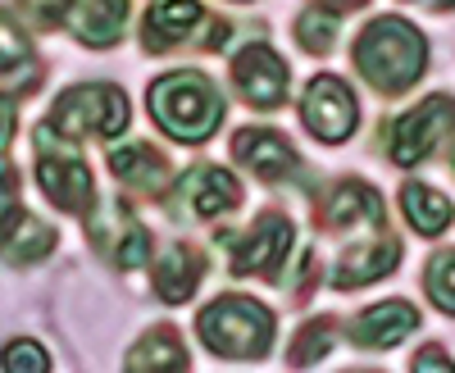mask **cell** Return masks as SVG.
Returning <instances> with one entry per match:
<instances>
[{
  "instance_id": "obj_2",
  "label": "cell",
  "mask_w": 455,
  "mask_h": 373,
  "mask_svg": "<svg viewBox=\"0 0 455 373\" xmlns=\"http://www.w3.org/2000/svg\"><path fill=\"white\" fill-rule=\"evenodd\" d=\"M150 115L178 141H205L223 119V100L201 73H169L150 83Z\"/></svg>"
},
{
  "instance_id": "obj_12",
  "label": "cell",
  "mask_w": 455,
  "mask_h": 373,
  "mask_svg": "<svg viewBox=\"0 0 455 373\" xmlns=\"http://www.w3.org/2000/svg\"><path fill=\"white\" fill-rule=\"evenodd\" d=\"M233 155L255 169L264 182H278L287 173H296V151H291V141L278 137V132H264V128H246L233 137Z\"/></svg>"
},
{
  "instance_id": "obj_11",
  "label": "cell",
  "mask_w": 455,
  "mask_h": 373,
  "mask_svg": "<svg viewBox=\"0 0 455 373\" xmlns=\"http://www.w3.org/2000/svg\"><path fill=\"white\" fill-rule=\"evenodd\" d=\"M233 83L237 91L259 105V109H274L283 96H287V64L269 51V46H246L237 60H233Z\"/></svg>"
},
{
  "instance_id": "obj_4",
  "label": "cell",
  "mask_w": 455,
  "mask_h": 373,
  "mask_svg": "<svg viewBox=\"0 0 455 373\" xmlns=\"http://www.w3.org/2000/svg\"><path fill=\"white\" fill-rule=\"evenodd\" d=\"M46 128L55 137H114L128 128V100L119 87H105V83L73 87L55 100Z\"/></svg>"
},
{
  "instance_id": "obj_18",
  "label": "cell",
  "mask_w": 455,
  "mask_h": 373,
  "mask_svg": "<svg viewBox=\"0 0 455 373\" xmlns=\"http://www.w3.org/2000/svg\"><path fill=\"white\" fill-rule=\"evenodd\" d=\"M201 19L205 14L196 0H164V5H156L146 14V51H169L173 42L192 36Z\"/></svg>"
},
{
  "instance_id": "obj_7",
  "label": "cell",
  "mask_w": 455,
  "mask_h": 373,
  "mask_svg": "<svg viewBox=\"0 0 455 373\" xmlns=\"http://www.w3.org/2000/svg\"><path fill=\"white\" fill-rule=\"evenodd\" d=\"M233 255V274H278L291 250V223L283 214H259L246 237H223Z\"/></svg>"
},
{
  "instance_id": "obj_17",
  "label": "cell",
  "mask_w": 455,
  "mask_h": 373,
  "mask_svg": "<svg viewBox=\"0 0 455 373\" xmlns=\"http://www.w3.org/2000/svg\"><path fill=\"white\" fill-rule=\"evenodd\" d=\"M201 274H205L201 250H192L187 242H178V246H169V250H164V259L156 265V291L164 296L169 306H178V301H187V296L196 291Z\"/></svg>"
},
{
  "instance_id": "obj_14",
  "label": "cell",
  "mask_w": 455,
  "mask_h": 373,
  "mask_svg": "<svg viewBox=\"0 0 455 373\" xmlns=\"http://www.w3.org/2000/svg\"><path fill=\"white\" fill-rule=\"evenodd\" d=\"M182 196H187V205H192L201 218H214V214L233 210L242 201V186H237V178L228 169L201 164V169H192L182 178Z\"/></svg>"
},
{
  "instance_id": "obj_20",
  "label": "cell",
  "mask_w": 455,
  "mask_h": 373,
  "mask_svg": "<svg viewBox=\"0 0 455 373\" xmlns=\"http://www.w3.org/2000/svg\"><path fill=\"white\" fill-rule=\"evenodd\" d=\"M401 210H405V218H410L424 237L442 233L446 223H451V201L437 196L433 186H424V182H405V186H401Z\"/></svg>"
},
{
  "instance_id": "obj_31",
  "label": "cell",
  "mask_w": 455,
  "mask_h": 373,
  "mask_svg": "<svg viewBox=\"0 0 455 373\" xmlns=\"http://www.w3.org/2000/svg\"><path fill=\"white\" fill-rule=\"evenodd\" d=\"M332 10H360V5H369V0H328Z\"/></svg>"
},
{
  "instance_id": "obj_24",
  "label": "cell",
  "mask_w": 455,
  "mask_h": 373,
  "mask_svg": "<svg viewBox=\"0 0 455 373\" xmlns=\"http://www.w3.org/2000/svg\"><path fill=\"white\" fill-rule=\"evenodd\" d=\"M296 42L306 46V51H315V55H323V51L337 42V14H328V10L300 14V19H296Z\"/></svg>"
},
{
  "instance_id": "obj_21",
  "label": "cell",
  "mask_w": 455,
  "mask_h": 373,
  "mask_svg": "<svg viewBox=\"0 0 455 373\" xmlns=\"http://www.w3.org/2000/svg\"><path fill=\"white\" fill-rule=\"evenodd\" d=\"M124 19H128V0H87L78 14V36L87 46H109L119 42Z\"/></svg>"
},
{
  "instance_id": "obj_9",
  "label": "cell",
  "mask_w": 455,
  "mask_h": 373,
  "mask_svg": "<svg viewBox=\"0 0 455 373\" xmlns=\"http://www.w3.org/2000/svg\"><path fill=\"white\" fill-rule=\"evenodd\" d=\"M87 233H92L96 250L109 255L119 269H137V265H146V255H150V237H146V228H141V223H137L119 201L105 205V210H96L92 223H87Z\"/></svg>"
},
{
  "instance_id": "obj_30",
  "label": "cell",
  "mask_w": 455,
  "mask_h": 373,
  "mask_svg": "<svg viewBox=\"0 0 455 373\" xmlns=\"http://www.w3.org/2000/svg\"><path fill=\"white\" fill-rule=\"evenodd\" d=\"M10 137H14V105L0 96V151L10 146Z\"/></svg>"
},
{
  "instance_id": "obj_26",
  "label": "cell",
  "mask_w": 455,
  "mask_h": 373,
  "mask_svg": "<svg viewBox=\"0 0 455 373\" xmlns=\"http://www.w3.org/2000/svg\"><path fill=\"white\" fill-rule=\"evenodd\" d=\"M428 296L446 314H455V250L437 255L433 265H428Z\"/></svg>"
},
{
  "instance_id": "obj_5",
  "label": "cell",
  "mask_w": 455,
  "mask_h": 373,
  "mask_svg": "<svg viewBox=\"0 0 455 373\" xmlns=\"http://www.w3.org/2000/svg\"><path fill=\"white\" fill-rule=\"evenodd\" d=\"M55 246V233L19 205V173L0 164V255L14 265H32Z\"/></svg>"
},
{
  "instance_id": "obj_6",
  "label": "cell",
  "mask_w": 455,
  "mask_h": 373,
  "mask_svg": "<svg viewBox=\"0 0 455 373\" xmlns=\"http://www.w3.org/2000/svg\"><path fill=\"white\" fill-rule=\"evenodd\" d=\"M455 128V100L451 96H428L396 119L392 128V160L396 164H419L433 146Z\"/></svg>"
},
{
  "instance_id": "obj_3",
  "label": "cell",
  "mask_w": 455,
  "mask_h": 373,
  "mask_svg": "<svg viewBox=\"0 0 455 373\" xmlns=\"http://www.w3.org/2000/svg\"><path fill=\"white\" fill-rule=\"evenodd\" d=\"M201 337L214 355L228 360H255L274 342V314L251 296H219L201 314Z\"/></svg>"
},
{
  "instance_id": "obj_23",
  "label": "cell",
  "mask_w": 455,
  "mask_h": 373,
  "mask_svg": "<svg viewBox=\"0 0 455 373\" xmlns=\"http://www.w3.org/2000/svg\"><path fill=\"white\" fill-rule=\"evenodd\" d=\"M0 73H5V78L23 73V83H28V87H32V78H36V68H32V51H28L23 32L10 23V14H5V10H0Z\"/></svg>"
},
{
  "instance_id": "obj_27",
  "label": "cell",
  "mask_w": 455,
  "mask_h": 373,
  "mask_svg": "<svg viewBox=\"0 0 455 373\" xmlns=\"http://www.w3.org/2000/svg\"><path fill=\"white\" fill-rule=\"evenodd\" d=\"M0 364H5V369H46L51 364V355L42 351V346H36V342H10L5 346V355H0Z\"/></svg>"
},
{
  "instance_id": "obj_16",
  "label": "cell",
  "mask_w": 455,
  "mask_h": 373,
  "mask_svg": "<svg viewBox=\"0 0 455 373\" xmlns=\"http://www.w3.org/2000/svg\"><path fill=\"white\" fill-rule=\"evenodd\" d=\"M109 169L119 182H128L132 192H160L164 178H169V164L164 155H156L150 146L132 141V146H114L109 151Z\"/></svg>"
},
{
  "instance_id": "obj_32",
  "label": "cell",
  "mask_w": 455,
  "mask_h": 373,
  "mask_svg": "<svg viewBox=\"0 0 455 373\" xmlns=\"http://www.w3.org/2000/svg\"><path fill=\"white\" fill-rule=\"evenodd\" d=\"M428 5H433V10H446V5H455V0H428Z\"/></svg>"
},
{
  "instance_id": "obj_28",
  "label": "cell",
  "mask_w": 455,
  "mask_h": 373,
  "mask_svg": "<svg viewBox=\"0 0 455 373\" xmlns=\"http://www.w3.org/2000/svg\"><path fill=\"white\" fill-rule=\"evenodd\" d=\"M68 5H73V0H23V10L42 23V28H55V23L68 14Z\"/></svg>"
},
{
  "instance_id": "obj_10",
  "label": "cell",
  "mask_w": 455,
  "mask_h": 373,
  "mask_svg": "<svg viewBox=\"0 0 455 373\" xmlns=\"http://www.w3.org/2000/svg\"><path fill=\"white\" fill-rule=\"evenodd\" d=\"M42 146V155H36V182H42V192L60 205V210H87L92 205V173L83 160H73L64 151H51V141L36 137Z\"/></svg>"
},
{
  "instance_id": "obj_1",
  "label": "cell",
  "mask_w": 455,
  "mask_h": 373,
  "mask_svg": "<svg viewBox=\"0 0 455 373\" xmlns=\"http://www.w3.org/2000/svg\"><path fill=\"white\" fill-rule=\"evenodd\" d=\"M424 36L405 19H378L355 42V68L378 91H405L424 73Z\"/></svg>"
},
{
  "instance_id": "obj_8",
  "label": "cell",
  "mask_w": 455,
  "mask_h": 373,
  "mask_svg": "<svg viewBox=\"0 0 455 373\" xmlns=\"http://www.w3.org/2000/svg\"><path fill=\"white\" fill-rule=\"evenodd\" d=\"M300 115H306V128L319 141H347L355 132L360 109H355L351 87L341 78H328V73H323V78H315L306 87V105H300Z\"/></svg>"
},
{
  "instance_id": "obj_25",
  "label": "cell",
  "mask_w": 455,
  "mask_h": 373,
  "mask_svg": "<svg viewBox=\"0 0 455 373\" xmlns=\"http://www.w3.org/2000/svg\"><path fill=\"white\" fill-rule=\"evenodd\" d=\"M337 342V323L332 319H315L310 328H300V337L291 346V364H315L328 355V346Z\"/></svg>"
},
{
  "instance_id": "obj_19",
  "label": "cell",
  "mask_w": 455,
  "mask_h": 373,
  "mask_svg": "<svg viewBox=\"0 0 455 373\" xmlns=\"http://www.w3.org/2000/svg\"><path fill=\"white\" fill-rule=\"evenodd\" d=\"M323 218L332 228H351V223H378L383 218V205H378V192L364 182H341L332 186V196L323 205Z\"/></svg>"
},
{
  "instance_id": "obj_22",
  "label": "cell",
  "mask_w": 455,
  "mask_h": 373,
  "mask_svg": "<svg viewBox=\"0 0 455 373\" xmlns=\"http://www.w3.org/2000/svg\"><path fill=\"white\" fill-rule=\"evenodd\" d=\"M124 364L128 369H187V351H182L173 328H160V332H150Z\"/></svg>"
},
{
  "instance_id": "obj_13",
  "label": "cell",
  "mask_w": 455,
  "mask_h": 373,
  "mask_svg": "<svg viewBox=\"0 0 455 373\" xmlns=\"http://www.w3.org/2000/svg\"><path fill=\"white\" fill-rule=\"evenodd\" d=\"M410 328H419V310L405 306V301H383V306H373L364 310L355 323H351V337L364 346V351H387L396 346Z\"/></svg>"
},
{
  "instance_id": "obj_29",
  "label": "cell",
  "mask_w": 455,
  "mask_h": 373,
  "mask_svg": "<svg viewBox=\"0 0 455 373\" xmlns=\"http://www.w3.org/2000/svg\"><path fill=\"white\" fill-rule=\"evenodd\" d=\"M410 364H414V369H451V355H446L442 346H428L424 355H414Z\"/></svg>"
},
{
  "instance_id": "obj_15",
  "label": "cell",
  "mask_w": 455,
  "mask_h": 373,
  "mask_svg": "<svg viewBox=\"0 0 455 373\" xmlns=\"http://www.w3.org/2000/svg\"><path fill=\"white\" fill-rule=\"evenodd\" d=\"M396 259H401V246H396L392 237L364 242V246H355V250L341 255L332 282H337V287H364V282H373V278H387V274L396 269Z\"/></svg>"
}]
</instances>
